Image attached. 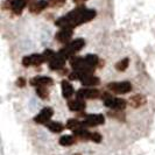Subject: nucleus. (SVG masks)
I'll list each match as a JSON object with an SVG mask.
<instances>
[{
    "instance_id": "obj_16",
    "label": "nucleus",
    "mask_w": 155,
    "mask_h": 155,
    "mask_svg": "<svg viewBox=\"0 0 155 155\" xmlns=\"http://www.w3.org/2000/svg\"><path fill=\"white\" fill-rule=\"evenodd\" d=\"M60 145L64 146V147H70L72 145H75L77 142V138L75 135H63L60 138Z\"/></svg>"
},
{
    "instance_id": "obj_1",
    "label": "nucleus",
    "mask_w": 155,
    "mask_h": 155,
    "mask_svg": "<svg viewBox=\"0 0 155 155\" xmlns=\"http://www.w3.org/2000/svg\"><path fill=\"white\" fill-rule=\"evenodd\" d=\"M106 89L110 92L116 93V94H126L131 92L133 89V85L131 82L124 81V82H111L106 85Z\"/></svg>"
},
{
    "instance_id": "obj_12",
    "label": "nucleus",
    "mask_w": 155,
    "mask_h": 155,
    "mask_svg": "<svg viewBox=\"0 0 155 155\" xmlns=\"http://www.w3.org/2000/svg\"><path fill=\"white\" fill-rule=\"evenodd\" d=\"M31 85L35 86H51L54 85V81L50 77H47V76H43V77H34L31 79Z\"/></svg>"
},
{
    "instance_id": "obj_6",
    "label": "nucleus",
    "mask_w": 155,
    "mask_h": 155,
    "mask_svg": "<svg viewBox=\"0 0 155 155\" xmlns=\"http://www.w3.org/2000/svg\"><path fill=\"white\" fill-rule=\"evenodd\" d=\"M71 38H72V28H62L55 35V39L57 40L60 43H63V45L69 43L71 41Z\"/></svg>"
},
{
    "instance_id": "obj_23",
    "label": "nucleus",
    "mask_w": 155,
    "mask_h": 155,
    "mask_svg": "<svg viewBox=\"0 0 155 155\" xmlns=\"http://www.w3.org/2000/svg\"><path fill=\"white\" fill-rule=\"evenodd\" d=\"M109 116L111 118H113V119H117V120H119V121H125V116L124 111H114V110H111L109 112Z\"/></svg>"
},
{
    "instance_id": "obj_24",
    "label": "nucleus",
    "mask_w": 155,
    "mask_h": 155,
    "mask_svg": "<svg viewBox=\"0 0 155 155\" xmlns=\"http://www.w3.org/2000/svg\"><path fill=\"white\" fill-rule=\"evenodd\" d=\"M31 65H34V67H40L41 64L45 63V58H43L42 55L33 54L31 55Z\"/></svg>"
},
{
    "instance_id": "obj_21",
    "label": "nucleus",
    "mask_w": 155,
    "mask_h": 155,
    "mask_svg": "<svg viewBox=\"0 0 155 155\" xmlns=\"http://www.w3.org/2000/svg\"><path fill=\"white\" fill-rule=\"evenodd\" d=\"M36 94L39 96L41 99L46 101L49 98V90H48V86H38L36 87Z\"/></svg>"
},
{
    "instance_id": "obj_32",
    "label": "nucleus",
    "mask_w": 155,
    "mask_h": 155,
    "mask_svg": "<svg viewBox=\"0 0 155 155\" xmlns=\"http://www.w3.org/2000/svg\"><path fill=\"white\" fill-rule=\"evenodd\" d=\"M76 155H79V154H76Z\"/></svg>"
},
{
    "instance_id": "obj_18",
    "label": "nucleus",
    "mask_w": 155,
    "mask_h": 155,
    "mask_svg": "<svg viewBox=\"0 0 155 155\" xmlns=\"http://www.w3.org/2000/svg\"><path fill=\"white\" fill-rule=\"evenodd\" d=\"M84 61H85V64L86 65H89V67H91V68H96V67H98L99 65V58H98V56L94 54H87L84 57Z\"/></svg>"
},
{
    "instance_id": "obj_7",
    "label": "nucleus",
    "mask_w": 155,
    "mask_h": 155,
    "mask_svg": "<svg viewBox=\"0 0 155 155\" xmlns=\"http://www.w3.org/2000/svg\"><path fill=\"white\" fill-rule=\"evenodd\" d=\"M96 15H97V12H96L94 9H87V8H85V9L81 13V15L78 16L77 21H76V27L79 26V25H83V23L91 21Z\"/></svg>"
},
{
    "instance_id": "obj_5",
    "label": "nucleus",
    "mask_w": 155,
    "mask_h": 155,
    "mask_svg": "<svg viewBox=\"0 0 155 155\" xmlns=\"http://www.w3.org/2000/svg\"><path fill=\"white\" fill-rule=\"evenodd\" d=\"M84 46H85L84 39H75V40H72V41H70L69 43L64 45V47H65V49L68 50V53L70 54V56H74L76 53L81 51V50L84 48Z\"/></svg>"
},
{
    "instance_id": "obj_8",
    "label": "nucleus",
    "mask_w": 155,
    "mask_h": 155,
    "mask_svg": "<svg viewBox=\"0 0 155 155\" xmlns=\"http://www.w3.org/2000/svg\"><path fill=\"white\" fill-rule=\"evenodd\" d=\"M65 61H67V60H65L64 57H62L61 55L56 54L54 58L48 63V68L50 70H53V71H58V70H61L64 68Z\"/></svg>"
},
{
    "instance_id": "obj_26",
    "label": "nucleus",
    "mask_w": 155,
    "mask_h": 155,
    "mask_svg": "<svg viewBox=\"0 0 155 155\" xmlns=\"http://www.w3.org/2000/svg\"><path fill=\"white\" fill-rule=\"evenodd\" d=\"M103 139V137H101V133L98 132H91V141L93 142H96V143H99Z\"/></svg>"
},
{
    "instance_id": "obj_4",
    "label": "nucleus",
    "mask_w": 155,
    "mask_h": 155,
    "mask_svg": "<svg viewBox=\"0 0 155 155\" xmlns=\"http://www.w3.org/2000/svg\"><path fill=\"white\" fill-rule=\"evenodd\" d=\"M53 116H54V110L51 109V107H43V109L41 110V112H40L39 114L35 116L34 121L36 124L46 125L50 121V119H51Z\"/></svg>"
},
{
    "instance_id": "obj_19",
    "label": "nucleus",
    "mask_w": 155,
    "mask_h": 155,
    "mask_svg": "<svg viewBox=\"0 0 155 155\" xmlns=\"http://www.w3.org/2000/svg\"><path fill=\"white\" fill-rule=\"evenodd\" d=\"M82 83H83V85L85 86H97L101 84V79L98 77H96L94 75H90V76H87L85 77L83 81H82Z\"/></svg>"
},
{
    "instance_id": "obj_15",
    "label": "nucleus",
    "mask_w": 155,
    "mask_h": 155,
    "mask_svg": "<svg viewBox=\"0 0 155 155\" xmlns=\"http://www.w3.org/2000/svg\"><path fill=\"white\" fill-rule=\"evenodd\" d=\"M85 64L84 57H79V56H71L70 57V65L74 70H79L81 68H83Z\"/></svg>"
},
{
    "instance_id": "obj_10",
    "label": "nucleus",
    "mask_w": 155,
    "mask_h": 155,
    "mask_svg": "<svg viewBox=\"0 0 155 155\" xmlns=\"http://www.w3.org/2000/svg\"><path fill=\"white\" fill-rule=\"evenodd\" d=\"M68 107L71 111H75V112H82V111H85L86 109V103L83 99H69L68 101Z\"/></svg>"
},
{
    "instance_id": "obj_28",
    "label": "nucleus",
    "mask_w": 155,
    "mask_h": 155,
    "mask_svg": "<svg viewBox=\"0 0 155 155\" xmlns=\"http://www.w3.org/2000/svg\"><path fill=\"white\" fill-rule=\"evenodd\" d=\"M22 65L25 68H28L31 65V56H25L22 58Z\"/></svg>"
},
{
    "instance_id": "obj_29",
    "label": "nucleus",
    "mask_w": 155,
    "mask_h": 155,
    "mask_svg": "<svg viewBox=\"0 0 155 155\" xmlns=\"http://www.w3.org/2000/svg\"><path fill=\"white\" fill-rule=\"evenodd\" d=\"M27 84V81H26V78L23 77H19L16 79V85L19 86V87H25Z\"/></svg>"
},
{
    "instance_id": "obj_25",
    "label": "nucleus",
    "mask_w": 155,
    "mask_h": 155,
    "mask_svg": "<svg viewBox=\"0 0 155 155\" xmlns=\"http://www.w3.org/2000/svg\"><path fill=\"white\" fill-rule=\"evenodd\" d=\"M55 55L56 54H55L54 50H51V49H47V50L43 51L42 56H43V58H45V62L49 63L55 57Z\"/></svg>"
},
{
    "instance_id": "obj_27",
    "label": "nucleus",
    "mask_w": 155,
    "mask_h": 155,
    "mask_svg": "<svg viewBox=\"0 0 155 155\" xmlns=\"http://www.w3.org/2000/svg\"><path fill=\"white\" fill-rule=\"evenodd\" d=\"M65 2V0H49V7H60Z\"/></svg>"
},
{
    "instance_id": "obj_22",
    "label": "nucleus",
    "mask_w": 155,
    "mask_h": 155,
    "mask_svg": "<svg viewBox=\"0 0 155 155\" xmlns=\"http://www.w3.org/2000/svg\"><path fill=\"white\" fill-rule=\"evenodd\" d=\"M128 65H130V58L126 57V58H124V60L117 62L116 70L117 71H119V72H123V71H125V70L128 68Z\"/></svg>"
},
{
    "instance_id": "obj_30",
    "label": "nucleus",
    "mask_w": 155,
    "mask_h": 155,
    "mask_svg": "<svg viewBox=\"0 0 155 155\" xmlns=\"http://www.w3.org/2000/svg\"><path fill=\"white\" fill-rule=\"evenodd\" d=\"M69 70L67 69V68H63V69H61V72H60V75L61 76H64V75H69Z\"/></svg>"
},
{
    "instance_id": "obj_31",
    "label": "nucleus",
    "mask_w": 155,
    "mask_h": 155,
    "mask_svg": "<svg viewBox=\"0 0 155 155\" xmlns=\"http://www.w3.org/2000/svg\"><path fill=\"white\" fill-rule=\"evenodd\" d=\"M74 1H75L77 5H83V2H85L86 0H74Z\"/></svg>"
},
{
    "instance_id": "obj_11",
    "label": "nucleus",
    "mask_w": 155,
    "mask_h": 155,
    "mask_svg": "<svg viewBox=\"0 0 155 155\" xmlns=\"http://www.w3.org/2000/svg\"><path fill=\"white\" fill-rule=\"evenodd\" d=\"M26 6H28V0H12L11 1V11L15 15H20Z\"/></svg>"
},
{
    "instance_id": "obj_13",
    "label": "nucleus",
    "mask_w": 155,
    "mask_h": 155,
    "mask_svg": "<svg viewBox=\"0 0 155 155\" xmlns=\"http://www.w3.org/2000/svg\"><path fill=\"white\" fill-rule=\"evenodd\" d=\"M61 86H62L63 98H65L68 101L71 99V97L75 94V90H74V86L71 85V83H70L69 81L64 79V81H62V83H61Z\"/></svg>"
},
{
    "instance_id": "obj_9",
    "label": "nucleus",
    "mask_w": 155,
    "mask_h": 155,
    "mask_svg": "<svg viewBox=\"0 0 155 155\" xmlns=\"http://www.w3.org/2000/svg\"><path fill=\"white\" fill-rule=\"evenodd\" d=\"M47 7H49V0H36L35 2H33L28 6L29 12L33 14H39Z\"/></svg>"
},
{
    "instance_id": "obj_2",
    "label": "nucleus",
    "mask_w": 155,
    "mask_h": 155,
    "mask_svg": "<svg viewBox=\"0 0 155 155\" xmlns=\"http://www.w3.org/2000/svg\"><path fill=\"white\" fill-rule=\"evenodd\" d=\"M101 96V90L96 89V87H82L76 92V98L79 99H97Z\"/></svg>"
},
{
    "instance_id": "obj_3",
    "label": "nucleus",
    "mask_w": 155,
    "mask_h": 155,
    "mask_svg": "<svg viewBox=\"0 0 155 155\" xmlns=\"http://www.w3.org/2000/svg\"><path fill=\"white\" fill-rule=\"evenodd\" d=\"M105 123V118L103 114H87L86 118L82 121V127L84 128H91V127H96Z\"/></svg>"
},
{
    "instance_id": "obj_20",
    "label": "nucleus",
    "mask_w": 155,
    "mask_h": 155,
    "mask_svg": "<svg viewBox=\"0 0 155 155\" xmlns=\"http://www.w3.org/2000/svg\"><path fill=\"white\" fill-rule=\"evenodd\" d=\"M81 126H82V121H79L77 118H72V119H69L67 121L65 128L71 130V131H75V130H77L78 127H81Z\"/></svg>"
},
{
    "instance_id": "obj_17",
    "label": "nucleus",
    "mask_w": 155,
    "mask_h": 155,
    "mask_svg": "<svg viewBox=\"0 0 155 155\" xmlns=\"http://www.w3.org/2000/svg\"><path fill=\"white\" fill-rule=\"evenodd\" d=\"M46 127L53 133H61L65 128V126L62 125L61 123H58V121H49L48 124H46Z\"/></svg>"
},
{
    "instance_id": "obj_14",
    "label": "nucleus",
    "mask_w": 155,
    "mask_h": 155,
    "mask_svg": "<svg viewBox=\"0 0 155 155\" xmlns=\"http://www.w3.org/2000/svg\"><path fill=\"white\" fill-rule=\"evenodd\" d=\"M145 104H146V97L143 94L138 93V94H135V96L130 98V105L132 106L133 109H138V107L145 105Z\"/></svg>"
}]
</instances>
